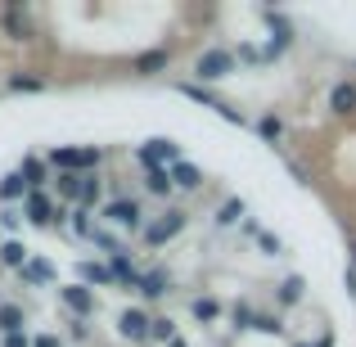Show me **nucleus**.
Segmentation results:
<instances>
[{
	"instance_id": "nucleus-1",
	"label": "nucleus",
	"mask_w": 356,
	"mask_h": 347,
	"mask_svg": "<svg viewBox=\"0 0 356 347\" xmlns=\"http://www.w3.org/2000/svg\"><path fill=\"white\" fill-rule=\"evenodd\" d=\"M194 72H199V81H221L235 72V54L230 50H208L199 63H194Z\"/></svg>"
},
{
	"instance_id": "nucleus-2",
	"label": "nucleus",
	"mask_w": 356,
	"mask_h": 347,
	"mask_svg": "<svg viewBox=\"0 0 356 347\" xmlns=\"http://www.w3.org/2000/svg\"><path fill=\"white\" fill-rule=\"evenodd\" d=\"M185 221H190V217H185V212H163V221H154V226H145V243H149V248H158V243H167V239H172V234L176 230H185Z\"/></svg>"
},
{
	"instance_id": "nucleus-3",
	"label": "nucleus",
	"mask_w": 356,
	"mask_h": 347,
	"mask_svg": "<svg viewBox=\"0 0 356 347\" xmlns=\"http://www.w3.org/2000/svg\"><path fill=\"white\" fill-rule=\"evenodd\" d=\"M136 158H140L145 167H158V163H172V167H176V163H181L172 140H145V145L136 149Z\"/></svg>"
},
{
	"instance_id": "nucleus-4",
	"label": "nucleus",
	"mask_w": 356,
	"mask_h": 347,
	"mask_svg": "<svg viewBox=\"0 0 356 347\" xmlns=\"http://www.w3.org/2000/svg\"><path fill=\"white\" fill-rule=\"evenodd\" d=\"M149 316L145 312H136V307H131V312H122V321H118V330H122V339H131V343H145L149 339Z\"/></svg>"
},
{
	"instance_id": "nucleus-5",
	"label": "nucleus",
	"mask_w": 356,
	"mask_h": 347,
	"mask_svg": "<svg viewBox=\"0 0 356 347\" xmlns=\"http://www.w3.org/2000/svg\"><path fill=\"white\" fill-rule=\"evenodd\" d=\"M330 108H334L339 118L356 113V86H352V81H339V86L330 90Z\"/></svg>"
},
{
	"instance_id": "nucleus-6",
	"label": "nucleus",
	"mask_w": 356,
	"mask_h": 347,
	"mask_svg": "<svg viewBox=\"0 0 356 347\" xmlns=\"http://www.w3.org/2000/svg\"><path fill=\"white\" fill-rule=\"evenodd\" d=\"M104 217L118 221V226H140V208H136L131 199H113V203L104 208Z\"/></svg>"
},
{
	"instance_id": "nucleus-7",
	"label": "nucleus",
	"mask_w": 356,
	"mask_h": 347,
	"mask_svg": "<svg viewBox=\"0 0 356 347\" xmlns=\"http://www.w3.org/2000/svg\"><path fill=\"white\" fill-rule=\"evenodd\" d=\"M0 23L14 32V41H27L32 36V23H27V14H23V5H9L5 14H0Z\"/></svg>"
},
{
	"instance_id": "nucleus-8",
	"label": "nucleus",
	"mask_w": 356,
	"mask_h": 347,
	"mask_svg": "<svg viewBox=\"0 0 356 347\" xmlns=\"http://www.w3.org/2000/svg\"><path fill=\"white\" fill-rule=\"evenodd\" d=\"M63 302H68L77 316H90V312H95V298H90V289H81V284L63 289Z\"/></svg>"
},
{
	"instance_id": "nucleus-9",
	"label": "nucleus",
	"mask_w": 356,
	"mask_h": 347,
	"mask_svg": "<svg viewBox=\"0 0 356 347\" xmlns=\"http://www.w3.org/2000/svg\"><path fill=\"white\" fill-rule=\"evenodd\" d=\"M27 221H32V226H50L54 221V208H50L45 194H32V199H27Z\"/></svg>"
},
{
	"instance_id": "nucleus-10",
	"label": "nucleus",
	"mask_w": 356,
	"mask_h": 347,
	"mask_svg": "<svg viewBox=\"0 0 356 347\" xmlns=\"http://www.w3.org/2000/svg\"><path fill=\"white\" fill-rule=\"evenodd\" d=\"M172 185H181V190H199V185H203V172L194 163H176L172 167Z\"/></svg>"
},
{
	"instance_id": "nucleus-11",
	"label": "nucleus",
	"mask_w": 356,
	"mask_h": 347,
	"mask_svg": "<svg viewBox=\"0 0 356 347\" xmlns=\"http://www.w3.org/2000/svg\"><path fill=\"white\" fill-rule=\"evenodd\" d=\"M18 330H23V312H18L14 302H0V334H9V339H14Z\"/></svg>"
},
{
	"instance_id": "nucleus-12",
	"label": "nucleus",
	"mask_w": 356,
	"mask_h": 347,
	"mask_svg": "<svg viewBox=\"0 0 356 347\" xmlns=\"http://www.w3.org/2000/svg\"><path fill=\"white\" fill-rule=\"evenodd\" d=\"M145 190L149 194H167V190H172V172H163V167H145Z\"/></svg>"
},
{
	"instance_id": "nucleus-13",
	"label": "nucleus",
	"mask_w": 356,
	"mask_h": 347,
	"mask_svg": "<svg viewBox=\"0 0 356 347\" xmlns=\"http://www.w3.org/2000/svg\"><path fill=\"white\" fill-rule=\"evenodd\" d=\"M0 261H5V266H18V271H23V266H27V248H23L18 239L0 243Z\"/></svg>"
},
{
	"instance_id": "nucleus-14",
	"label": "nucleus",
	"mask_w": 356,
	"mask_h": 347,
	"mask_svg": "<svg viewBox=\"0 0 356 347\" xmlns=\"http://www.w3.org/2000/svg\"><path fill=\"white\" fill-rule=\"evenodd\" d=\"M23 280H36V284H50V280H54V261H27V266H23Z\"/></svg>"
},
{
	"instance_id": "nucleus-15",
	"label": "nucleus",
	"mask_w": 356,
	"mask_h": 347,
	"mask_svg": "<svg viewBox=\"0 0 356 347\" xmlns=\"http://www.w3.org/2000/svg\"><path fill=\"white\" fill-rule=\"evenodd\" d=\"M108 275H113V280H122V284H140V275H136V271H131L127 252H122V257H113V261H108Z\"/></svg>"
},
{
	"instance_id": "nucleus-16",
	"label": "nucleus",
	"mask_w": 356,
	"mask_h": 347,
	"mask_svg": "<svg viewBox=\"0 0 356 347\" xmlns=\"http://www.w3.org/2000/svg\"><path fill=\"white\" fill-rule=\"evenodd\" d=\"M158 68H167V50H149V54H140L136 59V72H158Z\"/></svg>"
},
{
	"instance_id": "nucleus-17",
	"label": "nucleus",
	"mask_w": 356,
	"mask_h": 347,
	"mask_svg": "<svg viewBox=\"0 0 356 347\" xmlns=\"http://www.w3.org/2000/svg\"><path fill=\"white\" fill-rule=\"evenodd\" d=\"M81 280H90V284H113V275H108V266H95V261H81L77 266Z\"/></svg>"
},
{
	"instance_id": "nucleus-18",
	"label": "nucleus",
	"mask_w": 356,
	"mask_h": 347,
	"mask_svg": "<svg viewBox=\"0 0 356 347\" xmlns=\"http://www.w3.org/2000/svg\"><path fill=\"white\" fill-rule=\"evenodd\" d=\"M23 190H27L23 172H9L5 181H0V199H5V203H9V199H18V194H23Z\"/></svg>"
},
{
	"instance_id": "nucleus-19",
	"label": "nucleus",
	"mask_w": 356,
	"mask_h": 347,
	"mask_svg": "<svg viewBox=\"0 0 356 347\" xmlns=\"http://www.w3.org/2000/svg\"><path fill=\"white\" fill-rule=\"evenodd\" d=\"M243 217V199H226V208H217V226H235Z\"/></svg>"
},
{
	"instance_id": "nucleus-20",
	"label": "nucleus",
	"mask_w": 356,
	"mask_h": 347,
	"mask_svg": "<svg viewBox=\"0 0 356 347\" xmlns=\"http://www.w3.org/2000/svg\"><path fill=\"white\" fill-rule=\"evenodd\" d=\"M140 293H145V298H163L167 293V280L158 275V271H154V275H140Z\"/></svg>"
},
{
	"instance_id": "nucleus-21",
	"label": "nucleus",
	"mask_w": 356,
	"mask_h": 347,
	"mask_svg": "<svg viewBox=\"0 0 356 347\" xmlns=\"http://www.w3.org/2000/svg\"><path fill=\"white\" fill-rule=\"evenodd\" d=\"M23 181H27V185H45V181H50V172H45V163H36V158H27V163H23Z\"/></svg>"
},
{
	"instance_id": "nucleus-22",
	"label": "nucleus",
	"mask_w": 356,
	"mask_h": 347,
	"mask_svg": "<svg viewBox=\"0 0 356 347\" xmlns=\"http://www.w3.org/2000/svg\"><path fill=\"white\" fill-rule=\"evenodd\" d=\"M298 298H302V275H289L280 284V302H298Z\"/></svg>"
},
{
	"instance_id": "nucleus-23",
	"label": "nucleus",
	"mask_w": 356,
	"mask_h": 347,
	"mask_svg": "<svg viewBox=\"0 0 356 347\" xmlns=\"http://www.w3.org/2000/svg\"><path fill=\"white\" fill-rule=\"evenodd\" d=\"M77 158H81V149H54L50 163H54V167H77Z\"/></svg>"
},
{
	"instance_id": "nucleus-24",
	"label": "nucleus",
	"mask_w": 356,
	"mask_h": 347,
	"mask_svg": "<svg viewBox=\"0 0 356 347\" xmlns=\"http://www.w3.org/2000/svg\"><path fill=\"white\" fill-rule=\"evenodd\" d=\"M9 90H23V95H32V90H45V81H41V77H14V81H9Z\"/></svg>"
},
{
	"instance_id": "nucleus-25",
	"label": "nucleus",
	"mask_w": 356,
	"mask_h": 347,
	"mask_svg": "<svg viewBox=\"0 0 356 347\" xmlns=\"http://www.w3.org/2000/svg\"><path fill=\"white\" fill-rule=\"evenodd\" d=\"M172 334H176V325L167 321V316H158V321L149 325V339H172Z\"/></svg>"
},
{
	"instance_id": "nucleus-26",
	"label": "nucleus",
	"mask_w": 356,
	"mask_h": 347,
	"mask_svg": "<svg viewBox=\"0 0 356 347\" xmlns=\"http://www.w3.org/2000/svg\"><path fill=\"white\" fill-rule=\"evenodd\" d=\"M81 181H86V176L68 172V176H59V190H63V194H77V199H81Z\"/></svg>"
},
{
	"instance_id": "nucleus-27",
	"label": "nucleus",
	"mask_w": 356,
	"mask_h": 347,
	"mask_svg": "<svg viewBox=\"0 0 356 347\" xmlns=\"http://www.w3.org/2000/svg\"><path fill=\"white\" fill-rule=\"evenodd\" d=\"M217 312H221V307L212 302V298H199V302H194V316H199V321H212Z\"/></svg>"
},
{
	"instance_id": "nucleus-28",
	"label": "nucleus",
	"mask_w": 356,
	"mask_h": 347,
	"mask_svg": "<svg viewBox=\"0 0 356 347\" xmlns=\"http://www.w3.org/2000/svg\"><path fill=\"white\" fill-rule=\"evenodd\" d=\"M72 230H77V234H95V230H90V217H86V208H72Z\"/></svg>"
},
{
	"instance_id": "nucleus-29",
	"label": "nucleus",
	"mask_w": 356,
	"mask_h": 347,
	"mask_svg": "<svg viewBox=\"0 0 356 347\" xmlns=\"http://www.w3.org/2000/svg\"><path fill=\"white\" fill-rule=\"evenodd\" d=\"M95 199H99V181L86 176V181H81V203H95Z\"/></svg>"
},
{
	"instance_id": "nucleus-30",
	"label": "nucleus",
	"mask_w": 356,
	"mask_h": 347,
	"mask_svg": "<svg viewBox=\"0 0 356 347\" xmlns=\"http://www.w3.org/2000/svg\"><path fill=\"white\" fill-rule=\"evenodd\" d=\"M95 163H99V149H81V158H77V172H90Z\"/></svg>"
},
{
	"instance_id": "nucleus-31",
	"label": "nucleus",
	"mask_w": 356,
	"mask_h": 347,
	"mask_svg": "<svg viewBox=\"0 0 356 347\" xmlns=\"http://www.w3.org/2000/svg\"><path fill=\"white\" fill-rule=\"evenodd\" d=\"M261 248H266L270 257H275V252H280V239H275V234H266V230H261Z\"/></svg>"
},
{
	"instance_id": "nucleus-32",
	"label": "nucleus",
	"mask_w": 356,
	"mask_h": 347,
	"mask_svg": "<svg viewBox=\"0 0 356 347\" xmlns=\"http://www.w3.org/2000/svg\"><path fill=\"white\" fill-rule=\"evenodd\" d=\"M261 136L275 140V136H280V122H275V118H266V122H261Z\"/></svg>"
},
{
	"instance_id": "nucleus-33",
	"label": "nucleus",
	"mask_w": 356,
	"mask_h": 347,
	"mask_svg": "<svg viewBox=\"0 0 356 347\" xmlns=\"http://www.w3.org/2000/svg\"><path fill=\"white\" fill-rule=\"evenodd\" d=\"M32 347H59V339H54V334H41V339H36Z\"/></svg>"
},
{
	"instance_id": "nucleus-34",
	"label": "nucleus",
	"mask_w": 356,
	"mask_h": 347,
	"mask_svg": "<svg viewBox=\"0 0 356 347\" xmlns=\"http://www.w3.org/2000/svg\"><path fill=\"white\" fill-rule=\"evenodd\" d=\"M348 289H352V298H356V271H348Z\"/></svg>"
},
{
	"instance_id": "nucleus-35",
	"label": "nucleus",
	"mask_w": 356,
	"mask_h": 347,
	"mask_svg": "<svg viewBox=\"0 0 356 347\" xmlns=\"http://www.w3.org/2000/svg\"><path fill=\"white\" fill-rule=\"evenodd\" d=\"M312 347H334V339H330V334H325V339H321V343H312Z\"/></svg>"
},
{
	"instance_id": "nucleus-36",
	"label": "nucleus",
	"mask_w": 356,
	"mask_h": 347,
	"mask_svg": "<svg viewBox=\"0 0 356 347\" xmlns=\"http://www.w3.org/2000/svg\"><path fill=\"white\" fill-rule=\"evenodd\" d=\"M5 347H27V343H23V339H18V334H14V339H9Z\"/></svg>"
},
{
	"instance_id": "nucleus-37",
	"label": "nucleus",
	"mask_w": 356,
	"mask_h": 347,
	"mask_svg": "<svg viewBox=\"0 0 356 347\" xmlns=\"http://www.w3.org/2000/svg\"><path fill=\"white\" fill-rule=\"evenodd\" d=\"M167 347H185V343H181V339H172V343H167Z\"/></svg>"
},
{
	"instance_id": "nucleus-38",
	"label": "nucleus",
	"mask_w": 356,
	"mask_h": 347,
	"mask_svg": "<svg viewBox=\"0 0 356 347\" xmlns=\"http://www.w3.org/2000/svg\"><path fill=\"white\" fill-rule=\"evenodd\" d=\"M352 271H356V243H352Z\"/></svg>"
}]
</instances>
